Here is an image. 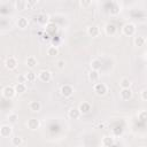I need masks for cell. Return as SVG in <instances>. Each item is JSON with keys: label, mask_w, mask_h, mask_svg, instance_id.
<instances>
[{"label": "cell", "mask_w": 147, "mask_h": 147, "mask_svg": "<svg viewBox=\"0 0 147 147\" xmlns=\"http://www.w3.org/2000/svg\"><path fill=\"white\" fill-rule=\"evenodd\" d=\"M60 93H61L64 98H69V96H71L72 93H74V87H72L71 85H69V84H64V85L61 86Z\"/></svg>", "instance_id": "cell-1"}, {"label": "cell", "mask_w": 147, "mask_h": 147, "mask_svg": "<svg viewBox=\"0 0 147 147\" xmlns=\"http://www.w3.org/2000/svg\"><path fill=\"white\" fill-rule=\"evenodd\" d=\"M122 30H123V33L125 36H133L136 32V25L133 23H125L123 25Z\"/></svg>", "instance_id": "cell-2"}, {"label": "cell", "mask_w": 147, "mask_h": 147, "mask_svg": "<svg viewBox=\"0 0 147 147\" xmlns=\"http://www.w3.org/2000/svg\"><path fill=\"white\" fill-rule=\"evenodd\" d=\"M15 94H16V92H15L14 86L8 85V86H5V87L2 88V95H3L6 99H11V98L15 96Z\"/></svg>", "instance_id": "cell-3"}, {"label": "cell", "mask_w": 147, "mask_h": 147, "mask_svg": "<svg viewBox=\"0 0 147 147\" xmlns=\"http://www.w3.org/2000/svg\"><path fill=\"white\" fill-rule=\"evenodd\" d=\"M17 64H18V62H17V60L14 56H9V57H7L5 60V67L8 70H14L17 67Z\"/></svg>", "instance_id": "cell-4"}, {"label": "cell", "mask_w": 147, "mask_h": 147, "mask_svg": "<svg viewBox=\"0 0 147 147\" xmlns=\"http://www.w3.org/2000/svg\"><path fill=\"white\" fill-rule=\"evenodd\" d=\"M93 90L98 95H105L107 92V85L103 83H95Z\"/></svg>", "instance_id": "cell-5"}, {"label": "cell", "mask_w": 147, "mask_h": 147, "mask_svg": "<svg viewBox=\"0 0 147 147\" xmlns=\"http://www.w3.org/2000/svg\"><path fill=\"white\" fill-rule=\"evenodd\" d=\"M86 32H87V34H88L90 37L95 38V37H98V36L100 34V28H99L98 25H90V26L87 28Z\"/></svg>", "instance_id": "cell-6"}, {"label": "cell", "mask_w": 147, "mask_h": 147, "mask_svg": "<svg viewBox=\"0 0 147 147\" xmlns=\"http://www.w3.org/2000/svg\"><path fill=\"white\" fill-rule=\"evenodd\" d=\"M39 79L44 83H48L52 79V72L48 70H41L39 72Z\"/></svg>", "instance_id": "cell-7"}, {"label": "cell", "mask_w": 147, "mask_h": 147, "mask_svg": "<svg viewBox=\"0 0 147 147\" xmlns=\"http://www.w3.org/2000/svg\"><path fill=\"white\" fill-rule=\"evenodd\" d=\"M26 125H28V127H29L30 130H37V129H39V126H40V121H39L38 118L32 117V118H30V119L28 121Z\"/></svg>", "instance_id": "cell-8"}, {"label": "cell", "mask_w": 147, "mask_h": 147, "mask_svg": "<svg viewBox=\"0 0 147 147\" xmlns=\"http://www.w3.org/2000/svg\"><path fill=\"white\" fill-rule=\"evenodd\" d=\"M11 131H13V130H11V126H10V125L5 124V125L0 126V136L3 137V138L9 137V136L11 134Z\"/></svg>", "instance_id": "cell-9"}, {"label": "cell", "mask_w": 147, "mask_h": 147, "mask_svg": "<svg viewBox=\"0 0 147 147\" xmlns=\"http://www.w3.org/2000/svg\"><path fill=\"white\" fill-rule=\"evenodd\" d=\"M16 24H17V26H18L20 29H25V28H28V25H29V21H28L26 17L20 16V17L16 20Z\"/></svg>", "instance_id": "cell-10"}, {"label": "cell", "mask_w": 147, "mask_h": 147, "mask_svg": "<svg viewBox=\"0 0 147 147\" xmlns=\"http://www.w3.org/2000/svg\"><path fill=\"white\" fill-rule=\"evenodd\" d=\"M29 109L31 111H33V113H38L41 109V103L39 101H37V100H33V101H31L29 103Z\"/></svg>", "instance_id": "cell-11"}, {"label": "cell", "mask_w": 147, "mask_h": 147, "mask_svg": "<svg viewBox=\"0 0 147 147\" xmlns=\"http://www.w3.org/2000/svg\"><path fill=\"white\" fill-rule=\"evenodd\" d=\"M116 26H115V24H113V23H107L106 25H105V31H106V33L108 34V36H114L115 33H116Z\"/></svg>", "instance_id": "cell-12"}, {"label": "cell", "mask_w": 147, "mask_h": 147, "mask_svg": "<svg viewBox=\"0 0 147 147\" xmlns=\"http://www.w3.org/2000/svg\"><path fill=\"white\" fill-rule=\"evenodd\" d=\"M99 78H100L99 71H96V70H91V71L88 72V79H90V82H92V83H98Z\"/></svg>", "instance_id": "cell-13"}, {"label": "cell", "mask_w": 147, "mask_h": 147, "mask_svg": "<svg viewBox=\"0 0 147 147\" xmlns=\"http://www.w3.org/2000/svg\"><path fill=\"white\" fill-rule=\"evenodd\" d=\"M78 110H79L80 114H87L91 110V105L88 102H82L78 107Z\"/></svg>", "instance_id": "cell-14"}, {"label": "cell", "mask_w": 147, "mask_h": 147, "mask_svg": "<svg viewBox=\"0 0 147 147\" xmlns=\"http://www.w3.org/2000/svg\"><path fill=\"white\" fill-rule=\"evenodd\" d=\"M132 96V91L130 88H122L121 90V98L123 100H129Z\"/></svg>", "instance_id": "cell-15"}, {"label": "cell", "mask_w": 147, "mask_h": 147, "mask_svg": "<svg viewBox=\"0 0 147 147\" xmlns=\"http://www.w3.org/2000/svg\"><path fill=\"white\" fill-rule=\"evenodd\" d=\"M68 115H69V117H70L71 119H78L79 116H80V113H79L78 108H75V107H74V108H71V109L69 110Z\"/></svg>", "instance_id": "cell-16"}, {"label": "cell", "mask_w": 147, "mask_h": 147, "mask_svg": "<svg viewBox=\"0 0 147 147\" xmlns=\"http://www.w3.org/2000/svg\"><path fill=\"white\" fill-rule=\"evenodd\" d=\"M25 64H26L28 68L32 69V68H34V67L37 65V59H36L34 56H29V57L25 60Z\"/></svg>", "instance_id": "cell-17"}, {"label": "cell", "mask_w": 147, "mask_h": 147, "mask_svg": "<svg viewBox=\"0 0 147 147\" xmlns=\"http://www.w3.org/2000/svg\"><path fill=\"white\" fill-rule=\"evenodd\" d=\"M37 22H38L39 24H46V23L48 22V15L45 14V13L38 14V16H37Z\"/></svg>", "instance_id": "cell-18"}, {"label": "cell", "mask_w": 147, "mask_h": 147, "mask_svg": "<svg viewBox=\"0 0 147 147\" xmlns=\"http://www.w3.org/2000/svg\"><path fill=\"white\" fill-rule=\"evenodd\" d=\"M101 65H102V63H101V61L99 59H93L91 61V68H92V70L99 71L101 69Z\"/></svg>", "instance_id": "cell-19"}, {"label": "cell", "mask_w": 147, "mask_h": 147, "mask_svg": "<svg viewBox=\"0 0 147 147\" xmlns=\"http://www.w3.org/2000/svg\"><path fill=\"white\" fill-rule=\"evenodd\" d=\"M145 44H146L145 37H142V36H137V37L134 38V45H136V46L142 47V46H145Z\"/></svg>", "instance_id": "cell-20"}, {"label": "cell", "mask_w": 147, "mask_h": 147, "mask_svg": "<svg viewBox=\"0 0 147 147\" xmlns=\"http://www.w3.org/2000/svg\"><path fill=\"white\" fill-rule=\"evenodd\" d=\"M47 54H48L49 56H52V57H54V56H56V55H59V48H57L56 46H54V45H52V46H49V47L47 48Z\"/></svg>", "instance_id": "cell-21"}, {"label": "cell", "mask_w": 147, "mask_h": 147, "mask_svg": "<svg viewBox=\"0 0 147 147\" xmlns=\"http://www.w3.org/2000/svg\"><path fill=\"white\" fill-rule=\"evenodd\" d=\"M102 145H103L105 147H111V146L114 145V138H111V137H109V136L103 137V139H102Z\"/></svg>", "instance_id": "cell-22"}, {"label": "cell", "mask_w": 147, "mask_h": 147, "mask_svg": "<svg viewBox=\"0 0 147 147\" xmlns=\"http://www.w3.org/2000/svg\"><path fill=\"white\" fill-rule=\"evenodd\" d=\"M14 88H15V92L18 93V94H22V93H24V92L26 91L25 84H22V83H17V84L14 86Z\"/></svg>", "instance_id": "cell-23"}, {"label": "cell", "mask_w": 147, "mask_h": 147, "mask_svg": "<svg viewBox=\"0 0 147 147\" xmlns=\"http://www.w3.org/2000/svg\"><path fill=\"white\" fill-rule=\"evenodd\" d=\"M119 85H121L122 88H130V86H131V82H130L129 78H122L121 82H119Z\"/></svg>", "instance_id": "cell-24"}, {"label": "cell", "mask_w": 147, "mask_h": 147, "mask_svg": "<svg viewBox=\"0 0 147 147\" xmlns=\"http://www.w3.org/2000/svg\"><path fill=\"white\" fill-rule=\"evenodd\" d=\"M22 142H23V139H22L21 137H18V136H15V137L11 138V144H13V146L18 147L20 145H22Z\"/></svg>", "instance_id": "cell-25"}, {"label": "cell", "mask_w": 147, "mask_h": 147, "mask_svg": "<svg viewBox=\"0 0 147 147\" xmlns=\"http://www.w3.org/2000/svg\"><path fill=\"white\" fill-rule=\"evenodd\" d=\"M15 7H16V9H18V10H23V9L26 8V1L18 0V1L15 2Z\"/></svg>", "instance_id": "cell-26"}, {"label": "cell", "mask_w": 147, "mask_h": 147, "mask_svg": "<svg viewBox=\"0 0 147 147\" xmlns=\"http://www.w3.org/2000/svg\"><path fill=\"white\" fill-rule=\"evenodd\" d=\"M25 78H26V82H33L36 79V74L32 71H28L25 74Z\"/></svg>", "instance_id": "cell-27"}, {"label": "cell", "mask_w": 147, "mask_h": 147, "mask_svg": "<svg viewBox=\"0 0 147 147\" xmlns=\"http://www.w3.org/2000/svg\"><path fill=\"white\" fill-rule=\"evenodd\" d=\"M18 119V115L16 113H10L8 115V121L9 123H16V121Z\"/></svg>", "instance_id": "cell-28"}, {"label": "cell", "mask_w": 147, "mask_h": 147, "mask_svg": "<svg viewBox=\"0 0 147 147\" xmlns=\"http://www.w3.org/2000/svg\"><path fill=\"white\" fill-rule=\"evenodd\" d=\"M56 32V25H54V24H48L47 25V33L48 34H53V33H55Z\"/></svg>", "instance_id": "cell-29"}, {"label": "cell", "mask_w": 147, "mask_h": 147, "mask_svg": "<svg viewBox=\"0 0 147 147\" xmlns=\"http://www.w3.org/2000/svg\"><path fill=\"white\" fill-rule=\"evenodd\" d=\"M119 10H121V7L115 2V3H114V7L110 9V13H111V14H114V15H116V14H118V13H119Z\"/></svg>", "instance_id": "cell-30"}, {"label": "cell", "mask_w": 147, "mask_h": 147, "mask_svg": "<svg viewBox=\"0 0 147 147\" xmlns=\"http://www.w3.org/2000/svg\"><path fill=\"white\" fill-rule=\"evenodd\" d=\"M138 117H139V119H140V121L145 122V121H146V117H147V111H146V110L140 111V113L138 114Z\"/></svg>", "instance_id": "cell-31"}, {"label": "cell", "mask_w": 147, "mask_h": 147, "mask_svg": "<svg viewBox=\"0 0 147 147\" xmlns=\"http://www.w3.org/2000/svg\"><path fill=\"white\" fill-rule=\"evenodd\" d=\"M56 65H57V68H59V69H63V68H64V65H65L64 60H59V61L56 62Z\"/></svg>", "instance_id": "cell-32"}, {"label": "cell", "mask_w": 147, "mask_h": 147, "mask_svg": "<svg viewBox=\"0 0 147 147\" xmlns=\"http://www.w3.org/2000/svg\"><path fill=\"white\" fill-rule=\"evenodd\" d=\"M141 99H142L144 101L147 100V90H146V88H144V90L141 91Z\"/></svg>", "instance_id": "cell-33"}, {"label": "cell", "mask_w": 147, "mask_h": 147, "mask_svg": "<svg viewBox=\"0 0 147 147\" xmlns=\"http://www.w3.org/2000/svg\"><path fill=\"white\" fill-rule=\"evenodd\" d=\"M34 5H37V1L36 0H29V1H26V7H33Z\"/></svg>", "instance_id": "cell-34"}, {"label": "cell", "mask_w": 147, "mask_h": 147, "mask_svg": "<svg viewBox=\"0 0 147 147\" xmlns=\"http://www.w3.org/2000/svg\"><path fill=\"white\" fill-rule=\"evenodd\" d=\"M18 83H22V84L26 83V78H25V75H21V76H18Z\"/></svg>", "instance_id": "cell-35"}, {"label": "cell", "mask_w": 147, "mask_h": 147, "mask_svg": "<svg viewBox=\"0 0 147 147\" xmlns=\"http://www.w3.org/2000/svg\"><path fill=\"white\" fill-rule=\"evenodd\" d=\"M80 5L82 6H88V5H91V1H80Z\"/></svg>", "instance_id": "cell-36"}, {"label": "cell", "mask_w": 147, "mask_h": 147, "mask_svg": "<svg viewBox=\"0 0 147 147\" xmlns=\"http://www.w3.org/2000/svg\"><path fill=\"white\" fill-rule=\"evenodd\" d=\"M42 39H44V40H48V39H49V34H48L47 32H45L44 36H42Z\"/></svg>", "instance_id": "cell-37"}, {"label": "cell", "mask_w": 147, "mask_h": 147, "mask_svg": "<svg viewBox=\"0 0 147 147\" xmlns=\"http://www.w3.org/2000/svg\"><path fill=\"white\" fill-rule=\"evenodd\" d=\"M140 147H146V146H140Z\"/></svg>", "instance_id": "cell-38"}, {"label": "cell", "mask_w": 147, "mask_h": 147, "mask_svg": "<svg viewBox=\"0 0 147 147\" xmlns=\"http://www.w3.org/2000/svg\"><path fill=\"white\" fill-rule=\"evenodd\" d=\"M77 147H80V146H77Z\"/></svg>", "instance_id": "cell-39"}]
</instances>
